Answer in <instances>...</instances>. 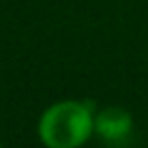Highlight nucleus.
<instances>
[{
	"mask_svg": "<svg viewBox=\"0 0 148 148\" xmlns=\"http://www.w3.org/2000/svg\"><path fill=\"white\" fill-rule=\"evenodd\" d=\"M135 120L129 110L120 105H108L103 110H97L95 114V135H99L105 144L120 146L133 135Z\"/></svg>",
	"mask_w": 148,
	"mask_h": 148,
	"instance_id": "f03ea898",
	"label": "nucleus"
},
{
	"mask_svg": "<svg viewBox=\"0 0 148 148\" xmlns=\"http://www.w3.org/2000/svg\"><path fill=\"white\" fill-rule=\"evenodd\" d=\"M0 148H2V144H0Z\"/></svg>",
	"mask_w": 148,
	"mask_h": 148,
	"instance_id": "7ed1b4c3",
	"label": "nucleus"
},
{
	"mask_svg": "<svg viewBox=\"0 0 148 148\" xmlns=\"http://www.w3.org/2000/svg\"><path fill=\"white\" fill-rule=\"evenodd\" d=\"M95 114L97 108L88 101H56L39 116V142L45 148H82L95 135Z\"/></svg>",
	"mask_w": 148,
	"mask_h": 148,
	"instance_id": "f257e3e1",
	"label": "nucleus"
}]
</instances>
